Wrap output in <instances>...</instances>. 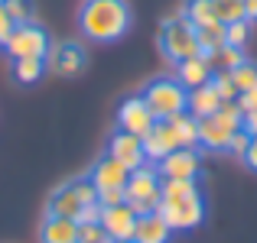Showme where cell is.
Listing matches in <instances>:
<instances>
[{
	"mask_svg": "<svg viewBox=\"0 0 257 243\" xmlns=\"http://www.w3.org/2000/svg\"><path fill=\"white\" fill-rule=\"evenodd\" d=\"M134 13L127 0H85L78 10L82 36L91 42H117L131 32Z\"/></svg>",
	"mask_w": 257,
	"mask_h": 243,
	"instance_id": "1",
	"label": "cell"
},
{
	"mask_svg": "<svg viewBox=\"0 0 257 243\" xmlns=\"http://www.w3.org/2000/svg\"><path fill=\"white\" fill-rule=\"evenodd\" d=\"M98 201V188L91 185V178H69L49 194V204H46V214H56V218H72L78 220V214L85 211L88 204Z\"/></svg>",
	"mask_w": 257,
	"mask_h": 243,
	"instance_id": "2",
	"label": "cell"
},
{
	"mask_svg": "<svg viewBox=\"0 0 257 243\" xmlns=\"http://www.w3.org/2000/svg\"><path fill=\"white\" fill-rule=\"evenodd\" d=\"M140 98L147 100V107L153 110V117H157V120H170V117H176V114L186 110L189 91L179 84V78L160 75V78L147 81V88L140 91Z\"/></svg>",
	"mask_w": 257,
	"mask_h": 243,
	"instance_id": "3",
	"label": "cell"
},
{
	"mask_svg": "<svg viewBox=\"0 0 257 243\" xmlns=\"http://www.w3.org/2000/svg\"><path fill=\"white\" fill-rule=\"evenodd\" d=\"M160 49H163V56L170 58V62H182V58H192V56L202 52L195 26L189 23L182 13L163 20V26H160Z\"/></svg>",
	"mask_w": 257,
	"mask_h": 243,
	"instance_id": "4",
	"label": "cell"
},
{
	"mask_svg": "<svg viewBox=\"0 0 257 243\" xmlns=\"http://www.w3.org/2000/svg\"><path fill=\"white\" fill-rule=\"evenodd\" d=\"M160 185H163V175L157 172V166H140L131 172L124 185V194H127V204L134 208L137 214H150L160 208Z\"/></svg>",
	"mask_w": 257,
	"mask_h": 243,
	"instance_id": "5",
	"label": "cell"
},
{
	"mask_svg": "<svg viewBox=\"0 0 257 243\" xmlns=\"http://www.w3.org/2000/svg\"><path fill=\"white\" fill-rule=\"evenodd\" d=\"M49 32L33 20V23H17L10 39L4 42V52L17 62V58H46L49 56Z\"/></svg>",
	"mask_w": 257,
	"mask_h": 243,
	"instance_id": "6",
	"label": "cell"
},
{
	"mask_svg": "<svg viewBox=\"0 0 257 243\" xmlns=\"http://www.w3.org/2000/svg\"><path fill=\"white\" fill-rule=\"evenodd\" d=\"M157 211L173 230H192L205 220V201H202V194L179 198V201H160Z\"/></svg>",
	"mask_w": 257,
	"mask_h": 243,
	"instance_id": "7",
	"label": "cell"
},
{
	"mask_svg": "<svg viewBox=\"0 0 257 243\" xmlns=\"http://www.w3.org/2000/svg\"><path fill=\"white\" fill-rule=\"evenodd\" d=\"M85 62H88V56H85L82 42H56V46H49V56H46V68L62 78L78 75L85 68Z\"/></svg>",
	"mask_w": 257,
	"mask_h": 243,
	"instance_id": "8",
	"label": "cell"
},
{
	"mask_svg": "<svg viewBox=\"0 0 257 243\" xmlns=\"http://www.w3.org/2000/svg\"><path fill=\"white\" fill-rule=\"evenodd\" d=\"M107 156H114L124 168H131V172L140 168V166H147L144 140L134 136V133H127V130H114L111 133V140H107Z\"/></svg>",
	"mask_w": 257,
	"mask_h": 243,
	"instance_id": "9",
	"label": "cell"
},
{
	"mask_svg": "<svg viewBox=\"0 0 257 243\" xmlns=\"http://www.w3.org/2000/svg\"><path fill=\"white\" fill-rule=\"evenodd\" d=\"M153 124H157V117H153V110L147 107V100L140 98V94L127 98L124 104L117 107V130H127V133H134V136H144Z\"/></svg>",
	"mask_w": 257,
	"mask_h": 243,
	"instance_id": "10",
	"label": "cell"
},
{
	"mask_svg": "<svg viewBox=\"0 0 257 243\" xmlns=\"http://www.w3.org/2000/svg\"><path fill=\"white\" fill-rule=\"evenodd\" d=\"M199 168H202V159H199V150H173L170 156H163L157 162V172L163 178H199Z\"/></svg>",
	"mask_w": 257,
	"mask_h": 243,
	"instance_id": "11",
	"label": "cell"
},
{
	"mask_svg": "<svg viewBox=\"0 0 257 243\" xmlns=\"http://www.w3.org/2000/svg\"><path fill=\"white\" fill-rule=\"evenodd\" d=\"M134 224H137V211L131 204H114V208H101V227L114 243L117 240H134Z\"/></svg>",
	"mask_w": 257,
	"mask_h": 243,
	"instance_id": "12",
	"label": "cell"
},
{
	"mask_svg": "<svg viewBox=\"0 0 257 243\" xmlns=\"http://www.w3.org/2000/svg\"><path fill=\"white\" fill-rule=\"evenodd\" d=\"M144 152H147V162H160L163 156H170L173 150H179V140H176L170 120H157L150 130L144 133Z\"/></svg>",
	"mask_w": 257,
	"mask_h": 243,
	"instance_id": "13",
	"label": "cell"
},
{
	"mask_svg": "<svg viewBox=\"0 0 257 243\" xmlns=\"http://www.w3.org/2000/svg\"><path fill=\"white\" fill-rule=\"evenodd\" d=\"M88 178H91V185L98 188H124L127 185V178H131V168H124L114 156H101L98 162L91 166V172H88Z\"/></svg>",
	"mask_w": 257,
	"mask_h": 243,
	"instance_id": "14",
	"label": "cell"
},
{
	"mask_svg": "<svg viewBox=\"0 0 257 243\" xmlns=\"http://www.w3.org/2000/svg\"><path fill=\"white\" fill-rule=\"evenodd\" d=\"M215 75V68L208 65V58L202 56H192V58H182V62H176V78H179V84L186 88V91H192V88L199 84H208Z\"/></svg>",
	"mask_w": 257,
	"mask_h": 243,
	"instance_id": "15",
	"label": "cell"
},
{
	"mask_svg": "<svg viewBox=\"0 0 257 243\" xmlns=\"http://www.w3.org/2000/svg\"><path fill=\"white\" fill-rule=\"evenodd\" d=\"M173 227L160 218V211L150 214H137V224H134V240L137 243H170Z\"/></svg>",
	"mask_w": 257,
	"mask_h": 243,
	"instance_id": "16",
	"label": "cell"
},
{
	"mask_svg": "<svg viewBox=\"0 0 257 243\" xmlns=\"http://www.w3.org/2000/svg\"><path fill=\"white\" fill-rule=\"evenodd\" d=\"M39 243H78V220L46 214L39 227Z\"/></svg>",
	"mask_w": 257,
	"mask_h": 243,
	"instance_id": "17",
	"label": "cell"
},
{
	"mask_svg": "<svg viewBox=\"0 0 257 243\" xmlns=\"http://www.w3.org/2000/svg\"><path fill=\"white\" fill-rule=\"evenodd\" d=\"M231 133H234V130H228V126L221 124L215 114H212V117H202V120H199V146H205V150H212V152H225Z\"/></svg>",
	"mask_w": 257,
	"mask_h": 243,
	"instance_id": "18",
	"label": "cell"
},
{
	"mask_svg": "<svg viewBox=\"0 0 257 243\" xmlns=\"http://www.w3.org/2000/svg\"><path fill=\"white\" fill-rule=\"evenodd\" d=\"M218 107H221V98H218V91L212 88V81H208V84L192 88V91H189V98H186V110L192 114L195 120L212 117V114L218 110Z\"/></svg>",
	"mask_w": 257,
	"mask_h": 243,
	"instance_id": "19",
	"label": "cell"
},
{
	"mask_svg": "<svg viewBox=\"0 0 257 243\" xmlns=\"http://www.w3.org/2000/svg\"><path fill=\"white\" fill-rule=\"evenodd\" d=\"M170 126H173L176 140H179V146H186V150H195V146H199V120H195L189 110L170 117Z\"/></svg>",
	"mask_w": 257,
	"mask_h": 243,
	"instance_id": "20",
	"label": "cell"
},
{
	"mask_svg": "<svg viewBox=\"0 0 257 243\" xmlns=\"http://www.w3.org/2000/svg\"><path fill=\"white\" fill-rule=\"evenodd\" d=\"M192 194H202L195 178H163V185H160V201H179L192 198Z\"/></svg>",
	"mask_w": 257,
	"mask_h": 243,
	"instance_id": "21",
	"label": "cell"
},
{
	"mask_svg": "<svg viewBox=\"0 0 257 243\" xmlns=\"http://www.w3.org/2000/svg\"><path fill=\"white\" fill-rule=\"evenodd\" d=\"M208 65H212V68L215 72H231V68H238V65L241 62H247V58H244V49H238V46H221V49L218 52H208Z\"/></svg>",
	"mask_w": 257,
	"mask_h": 243,
	"instance_id": "22",
	"label": "cell"
},
{
	"mask_svg": "<svg viewBox=\"0 0 257 243\" xmlns=\"http://www.w3.org/2000/svg\"><path fill=\"white\" fill-rule=\"evenodd\" d=\"M46 72H49L46 68V58H17V62H13V78H17L20 84H36Z\"/></svg>",
	"mask_w": 257,
	"mask_h": 243,
	"instance_id": "23",
	"label": "cell"
},
{
	"mask_svg": "<svg viewBox=\"0 0 257 243\" xmlns=\"http://www.w3.org/2000/svg\"><path fill=\"white\" fill-rule=\"evenodd\" d=\"M195 36H199V49H202V56H208V52H218L221 46H225V23L195 26Z\"/></svg>",
	"mask_w": 257,
	"mask_h": 243,
	"instance_id": "24",
	"label": "cell"
},
{
	"mask_svg": "<svg viewBox=\"0 0 257 243\" xmlns=\"http://www.w3.org/2000/svg\"><path fill=\"white\" fill-rule=\"evenodd\" d=\"M182 16H186L192 26L218 23V16H215V4H212V0H186V10H182Z\"/></svg>",
	"mask_w": 257,
	"mask_h": 243,
	"instance_id": "25",
	"label": "cell"
},
{
	"mask_svg": "<svg viewBox=\"0 0 257 243\" xmlns=\"http://www.w3.org/2000/svg\"><path fill=\"white\" fill-rule=\"evenodd\" d=\"M215 4V16L218 23H238V20H247L244 16V0H212Z\"/></svg>",
	"mask_w": 257,
	"mask_h": 243,
	"instance_id": "26",
	"label": "cell"
},
{
	"mask_svg": "<svg viewBox=\"0 0 257 243\" xmlns=\"http://www.w3.org/2000/svg\"><path fill=\"white\" fill-rule=\"evenodd\" d=\"M215 117H218L228 130H241V126H244V110H241L238 100H221V107L215 110Z\"/></svg>",
	"mask_w": 257,
	"mask_h": 243,
	"instance_id": "27",
	"label": "cell"
},
{
	"mask_svg": "<svg viewBox=\"0 0 257 243\" xmlns=\"http://www.w3.org/2000/svg\"><path fill=\"white\" fill-rule=\"evenodd\" d=\"M4 10L13 23H33V16H36V4L33 0H4Z\"/></svg>",
	"mask_w": 257,
	"mask_h": 243,
	"instance_id": "28",
	"label": "cell"
},
{
	"mask_svg": "<svg viewBox=\"0 0 257 243\" xmlns=\"http://www.w3.org/2000/svg\"><path fill=\"white\" fill-rule=\"evenodd\" d=\"M228 75H231L234 88H238V94H244L247 88H254V84H257V65H254V62H241L238 68H231Z\"/></svg>",
	"mask_w": 257,
	"mask_h": 243,
	"instance_id": "29",
	"label": "cell"
},
{
	"mask_svg": "<svg viewBox=\"0 0 257 243\" xmlns=\"http://www.w3.org/2000/svg\"><path fill=\"white\" fill-rule=\"evenodd\" d=\"M247 39H251V20H238V23H228V26H225V42H228V46H238V49H244Z\"/></svg>",
	"mask_w": 257,
	"mask_h": 243,
	"instance_id": "30",
	"label": "cell"
},
{
	"mask_svg": "<svg viewBox=\"0 0 257 243\" xmlns=\"http://www.w3.org/2000/svg\"><path fill=\"white\" fill-rule=\"evenodd\" d=\"M212 88L218 91L221 100H238V88H234V81H231L228 72H215V75H212Z\"/></svg>",
	"mask_w": 257,
	"mask_h": 243,
	"instance_id": "31",
	"label": "cell"
},
{
	"mask_svg": "<svg viewBox=\"0 0 257 243\" xmlns=\"http://www.w3.org/2000/svg\"><path fill=\"white\" fill-rule=\"evenodd\" d=\"M78 243H114V240L104 234L98 220V224H78Z\"/></svg>",
	"mask_w": 257,
	"mask_h": 243,
	"instance_id": "32",
	"label": "cell"
},
{
	"mask_svg": "<svg viewBox=\"0 0 257 243\" xmlns=\"http://www.w3.org/2000/svg\"><path fill=\"white\" fill-rule=\"evenodd\" d=\"M247 146H251V133L241 126V130H234L231 133V140H228V156H234V159H244V152H247Z\"/></svg>",
	"mask_w": 257,
	"mask_h": 243,
	"instance_id": "33",
	"label": "cell"
},
{
	"mask_svg": "<svg viewBox=\"0 0 257 243\" xmlns=\"http://www.w3.org/2000/svg\"><path fill=\"white\" fill-rule=\"evenodd\" d=\"M124 201H127L124 188H101L98 192V204L101 208H114V204H124Z\"/></svg>",
	"mask_w": 257,
	"mask_h": 243,
	"instance_id": "34",
	"label": "cell"
},
{
	"mask_svg": "<svg viewBox=\"0 0 257 243\" xmlns=\"http://www.w3.org/2000/svg\"><path fill=\"white\" fill-rule=\"evenodd\" d=\"M238 104H241V110H244V114L257 110V84H254V88H247L244 94H238Z\"/></svg>",
	"mask_w": 257,
	"mask_h": 243,
	"instance_id": "35",
	"label": "cell"
},
{
	"mask_svg": "<svg viewBox=\"0 0 257 243\" xmlns=\"http://www.w3.org/2000/svg\"><path fill=\"white\" fill-rule=\"evenodd\" d=\"M13 26H17V23H13V20H10V16H7V10H4V4H0V49H4V42H7V39H10V32H13Z\"/></svg>",
	"mask_w": 257,
	"mask_h": 243,
	"instance_id": "36",
	"label": "cell"
},
{
	"mask_svg": "<svg viewBox=\"0 0 257 243\" xmlns=\"http://www.w3.org/2000/svg\"><path fill=\"white\" fill-rule=\"evenodd\" d=\"M101 220V204L94 201V204H88L82 214H78V224H98Z\"/></svg>",
	"mask_w": 257,
	"mask_h": 243,
	"instance_id": "37",
	"label": "cell"
},
{
	"mask_svg": "<svg viewBox=\"0 0 257 243\" xmlns=\"http://www.w3.org/2000/svg\"><path fill=\"white\" fill-rule=\"evenodd\" d=\"M244 162L257 172V136H251V146H247V152H244Z\"/></svg>",
	"mask_w": 257,
	"mask_h": 243,
	"instance_id": "38",
	"label": "cell"
},
{
	"mask_svg": "<svg viewBox=\"0 0 257 243\" xmlns=\"http://www.w3.org/2000/svg\"><path fill=\"white\" fill-rule=\"evenodd\" d=\"M244 130L251 133V136H257V110H251V114H244Z\"/></svg>",
	"mask_w": 257,
	"mask_h": 243,
	"instance_id": "39",
	"label": "cell"
},
{
	"mask_svg": "<svg viewBox=\"0 0 257 243\" xmlns=\"http://www.w3.org/2000/svg\"><path fill=\"white\" fill-rule=\"evenodd\" d=\"M244 16L257 20V0H244Z\"/></svg>",
	"mask_w": 257,
	"mask_h": 243,
	"instance_id": "40",
	"label": "cell"
},
{
	"mask_svg": "<svg viewBox=\"0 0 257 243\" xmlns=\"http://www.w3.org/2000/svg\"><path fill=\"white\" fill-rule=\"evenodd\" d=\"M117 243H137V240H117Z\"/></svg>",
	"mask_w": 257,
	"mask_h": 243,
	"instance_id": "41",
	"label": "cell"
},
{
	"mask_svg": "<svg viewBox=\"0 0 257 243\" xmlns=\"http://www.w3.org/2000/svg\"><path fill=\"white\" fill-rule=\"evenodd\" d=\"M0 4H4V0H0Z\"/></svg>",
	"mask_w": 257,
	"mask_h": 243,
	"instance_id": "42",
	"label": "cell"
}]
</instances>
